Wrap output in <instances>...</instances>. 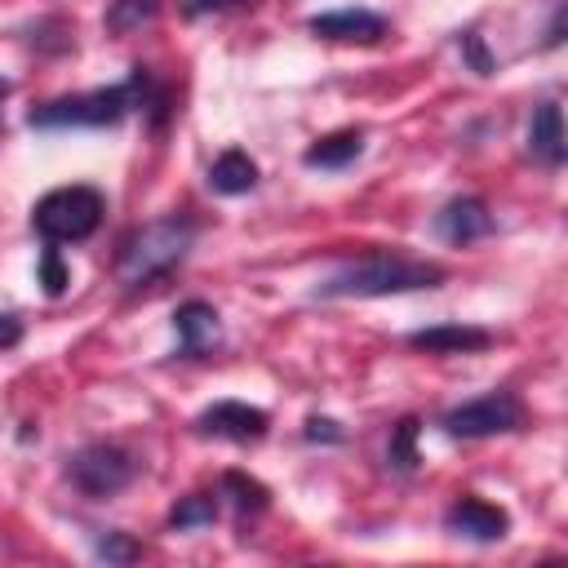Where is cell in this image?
Masks as SVG:
<instances>
[{
  "mask_svg": "<svg viewBox=\"0 0 568 568\" xmlns=\"http://www.w3.org/2000/svg\"><path fill=\"white\" fill-rule=\"evenodd\" d=\"M222 493L235 501L240 515H248V510H253V515L266 510V497H271V493H266L257 479H248L244 470H226V475H222Z\"/></svg>",
  "mask_w": 568,
  "mask_h": 568,
  "instance_id": "e0dca14e",
  "label": "cell"
},
{
  "mask_svg": "<svg viewBox=\"0 0 568 568\" xmlns=\"http://www.w3.org/2000/svg\"><path fill=\"white\" fill-rule=\"evenodd\" d=\"M359 151H364V133L342 129V133H328V138L311 142L302 151V164L306 169H346L351 160H359Z\"/></svg>",
  "mask_w": 568,
  "mask_h": 568,
  "instance_id": "5bb4252c",
  "label": "cell"
},
{
  "mask_svg": "<svg viewBox=\"0 0 568 568\" xmlns=\"http://www.w3.org/2000/svg\"><path fill=\"white\" fill-rule=\"evenodd\" d=\"M213 519H217V497H213V493H191V497H182V501L169 510V524H173L178 532L204 528V524H213Z\"/></svg>",
  "mask_w": 568,
  "mask_h": 568,
  "instance_id": "2e32d148",
  "label": "cell"
},
{
  "mask_svg": "<svg viewBox=\"0 0 568 568\" xmlns=\"http://www.w3.org/2000/svg\"><path fill=\"white\" fill-rule=\"evenodd\" d=\"M173 328H178V351L182 355H209L222 342V320L209 302L191 297L173 311Z\"/></svg>",
  "mask_w": 568,
  "mask_h": 568,
  "instance_id": "8fae6325",
  "label": "cell"
},
{
  "mask_svg": "<svg viewBox=\"0 0 568 568\" xmlns=\"http://www.w3.org/2000/svg\"><path fill=\"white\" fill-rule=\"evenodd\" d=\"M102 191H93V186H58V191H49L36 209H31V226H36V235L44 240V244H80V240H89L93 231H98V222H102Z\"/></svg>",
  "mask_w": 568,
  "mask_h": 568,
  "instance_id": "277c9868",
  "label": "cell"
},
{
  "mask_svg": "<svg viewBox=\"0 0 568 568\" xmlns=\"http://www.w3.org/2000/svg\"><path fill=\"white\" fill-rule=\"evenodd\" d=\"M435 231L448 244H475V240L493 235V213L479 195H457L435 213Z\"/></svg>",
  "mask_w": 568,
  "mask_h": 568,
  "instance_id": "9c48e42d",
  "label": "cell"
},
{
  "mask_svg": "<svg viewBox=\"0 0 568 568\" xmlns=\"http://www.w3.org/2000/svg\"><path fill=\"white\" fill-rule=\"evenodd\" d=\"M444 266L404 257V253H364L333 275L315 284V297H390V293H417V288H439Z\"/></svg>",
  "mask_w": 568,
  "mask_h": 568,
  "instance_id": "6da1fadb",
  "label": "cell"
},
{
  "mask_svg": "<svg viewBox=\"0 0 568 568\" xmlns=\"http://www.w3.org/2000/svg\"><path fill=\"white\" fill-rule=\"evenodd\" d=\"M231 4H240V0H186V13L200 18V13H213V9H231Z\"/></svg>",
  "mask_w": 568,
  "mask_h": 568,
  "instance_id": "d4e9b609",
  "label": "cell"
},
{
  "mask_svg": "<svg viewBox=\"0 0 568 568\" xmlns=\"http://www.w3.org/2000/svg\"><path fill=\"white\" fill-rule=\"evenodd\" d=\"M528 151L546 169H559L564 164L568 142H564V111H559V102H541L532 111V120H528Z\"/></svg>",
  "mask_w": 568,
  "mask_h": 568,
  "instance_id": "4fadbf2b",
  "label": "cell"
},
{
  "mask_svg": "<svg viewBox=\"0 0 568 568\" xmlns=\"http://www.w3.org/2000/svg\"><path fill=\"white\" fill-rule=\"evenodd\" d=\"M98 555L106 564H133V559H142V546L129 532H102L98 537Z\"/></svg>",
  "mask_w": 568,
  "mask_h": 568,
  "instance_id": "44dd1931",
  "label": "cell"
},
{
  "mask_svg": "<svg viewBox=\"0 0 568 568\" xmlns=\"http://www.w3.org/2000/svg\"><path fill=\"white\" fill-rule=\"evenodd\" d=\"M209 186L217 191V195H244V191H253L257 186V164L244 155V151H222L217 160H213V169H209Z\"/></svg>",
  "mask_w": 568,
  "mask_h": 568,
  "instance_id": "9a60e30c",
  "label": "cell"
},
{
  "mask_svg": "<svg viewBox=\"0 0 568 568\" xmlns=\"http://www.w3.org/2000/svg\"><path fill=\"white\" fill-rule=\"evenodd\" d=\"M18 342H22V320L13 311H0V351H9Z\"/></svg>",
  "mask_w": 568,
  "mask_h": 568,
  "instance_id": "603a6c76",
  "label": "cell"
},
{
  "mask_svg": "<svg viewBox=\"0 0 568 568\" xmlns=\"http://www.w3.org/2000/svg\"><path fill=\"white\" fill-rule=\"evenodd\" d=\"M386 462L395 470H413L417 466V417H404L386 444Z\"/></svg>",
  "mask_w": 568,
  "mask_h": 568,
  "instance_id": "d6986e66",
  "label": "cell"
},
{
  "mask_svg": "<svg viewBox=\"0 0 568 568\" xmlns=\"http://www.w3.org/2000/svg\"><path fill=\"white\" fill-rule=\"evenodd\" d=\"M67 475L84 497H115L133 484L138 462L120 444H84L80 453L67 457Z\"/></svg>",
  "mask_w": 568,
  "mask_h": 568,
  "instance_id": "5b68a950",
  "label": "cell"
},
{
  "mask_svg": "<svg viewBox=\"0 0 568 568\" xmlns=\"http://www.w3.org/2000/svg\"><path fill=\"white\" fill-rule=\"evenodd\" d=\"M462 53L470 58V67H475L479 75H488V71H493V58L484 53V44H479V36H475V31H466V36H462Z\"/></svg>",
  "mask_w": 568,
  "mask_h": 568,
  "instance_id": "7402d4cb",
  "label": "cell"
},
{
  "mask_svg": "<svg viewBox=\"0 0 568 568\" xmlns=\"http://www.w3.org/2000/svg\"><path fill=\"white\" fill-rule=\"evenodd\" d=\"M129 111H133V80L40 102V106H31L27 120H31V129H106V124H120Z\"/></svg>",
  "mask_w": 568,
  "mask_h": 568,
  "instance_id": "3957f363",
  "label": "cell"
},
{
  "mask_svg": "<svg viewBox=\"0 0 568 568\" xmlns=\"http://www.w3.org/2000/svg\"><path fill=\"white\" fill-rule=\"evenodd\" d=\"M439 426H444L453 439L506 435V430H519V426H524V404H519L510 390H493V395H479V399H466V404L448 408Z\"/></svg>",
  "mask_w": 568,
  "mask_h": 568,
  "instance_id": "8992f818",
  "label": "cell"
},
{
  "mask_svg": "<svg viewBox=\"0 0 568 568\" xmlns=\"http://www.w3.org/2000/svg\"><path fill=\"white\" fill-rule=\"evenodd\" d=\"M271 426V417L244 399H217L209 404L200 417H195V430L200 435H213V439H235V444H253L262 439Z\"/></svg>",
  "mask_w": 568,
  "mask_h": 568,
  "instance_id": "52a82bcc",
  "label": "cell"
},
{
  "mask_svg": "<svg viewBox=\"0 0 568 568\" xmlns=\"http://www.w3.org/2000/svg\"><path fill=\"white\" fill-rule=\"evenodd\" d=\"M155 9H160V0H111V9H106V31L129 36V31H138L142 22H151Z\"/></svg>",
  "mask_w": 568,
  "mask_h": 568,
  "instance_id": "ac0fdd59",
  "label": "cell"
},
{
  "mask_svg": "<svg viewBox=\"0 0 568 568\" xmlns=\"http://www.w3.org/2000/svg\"><path fill=\"white\" fill-rule=\"evenodd\" d=\"M390 31V22L373 9H328L311 18V36L320 40H342V44H377Z\"/></svg>",
  "mask_w": 568,
  "mask_h": 568,
  "instance_id": "ba28073f",
  "label": "cell"
},
{
  "mask_svg": "<svg viewBox=\"0 0 568 568\" xmlns=\"http://www.w3.org/2000/svg\"><path fill=\"white\" fill-rule=\"evenodd\" d=\"M444 524H448V532H457L466 541H501L506 528H510V515L501 506L479 501V497H462V501L448 506Z\"/></svg>",
  "mask_w": 568,
  "mask_h": 568,
  "instance_id": "30bf717a",
  "label": "cell"
},
{
  "mask_svg": "<svg viewBox=\"0 0 568 568\" xmlns=\"http://www.w3.org/2000/svg\"><path fill=\"white\" fill-rule=\"evenodd\" d=\"M40 284H44V293H49V297H58V293L71 284V271H67V262H62L58 244H44V253H40Z\"/></svg>",
  "mask_w": 568,
  "mask_h": 568,
  "instance_id": "ffe728a7",
  "label": "cell"
},
{
  "mask_svg": "<svg viewBox=\"0 0 568 568\" xmlns=\"http://www.w3.org/2000/svg\"><path fill=\"white\" fill-rule=\"evenodd\" d=\"M408 346L426 351V355H470V351H488L493 333L475 328V324H435V328L408 333Z\"/></svg>",
  "mask_w": 568,
  "mask_h": 568,
  "instance_id": "7c38bea8",
  "label": "cell"
},
{
  "mask_svg": "<svg viewBox=\"0 0 568 568\" xmlns=\"http://www.w3.org/2000/svg\"><path fill=\"white\" fill-rule=\"evenodd\" d=\"M306 439H328V444H337L342 430H337V422H328V417H311V422H306Z\"/></svg>",
  "mask_w": 568,
  "mask_h": 568,
  "instance_id": "cb8c5ba5",
  "label": "cell"
},
{
  "mask_svg": "<svg viewBox=\"0 0 568 568\" xmlns=\"http://www.w3.org/2000/svg\"><path fill=\"white\" fill-rule=\"evenodd\" d=\"M4 98H9V84H4V80H0V102H4Z\"/></svg>",
  "mask_w": 568,
  "mask_h": 568,
  "instance_id": "484cf974",
  "label": "cell"
},
{
  "mask_svg": "<svg viewBox=\"0 0 568 568\" xmlns=\"http://www.w3.org/2000/svg\"><path fill=\"white\" fill-rule=\"evenodd\" d=\"M191 244H195V222L186 213L155 217V222H146L142 231H133L120 244L115 280L124 288H146V284L164 280L173 266H182V257L191 253Z\"/></svg>",
  "mask_w": 568,
  "mask_h": 568,
  "instance_id": "7a4b0ae2",
  "label": "cell"
}]
</instances>
